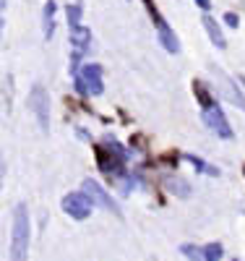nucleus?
Segmentation results:
<instances>
[{"mask_svg":"<svg viewBox=\"0 0 245 261\" xmlns=\"http://www.w3.org/2000/svg\"><path fill=\"white\" fill-rule=\"evenodd\" d=\"M32 107L37 113L39 128L47 130L50 128V102H47V92H44V86H39V84L32 89Z\"/></svg>","mask_w":245,"mask_h":261,"instance_id":"obj_5","label":"nucleus"},{"mask_svg":"<svg viewBox=\"0 0 245 261\" xmlns=\"http://www.w3.org/2000/svg\"><path fill=\"white\" fill-rule=\"evenodd\" d=\"M193 89H196V97L201 99V105H204V110H206V107H211V105H216V102L211 99V94H209V92L204 89V84H201V81H196V84H193Z\"/></svg>","mask_w":245,"mask_h":261,"instance_id":"obj_13","label":"nucleus"},{"mask_svg":"<svg viewBox=\"0 0 245 261\" xmlns=\"http://www.w3.org/2000/svg\"><path fill=\"white\" fill-rule=\"evenodd\" d=\"M71 42H73V60H78V53L89 47V29L84 27H71Z\"/></svg>","mask_w":245,"mask_h":261,"instance_id":"obj_9","label":"nucleus"},{"mask_svg":"<svg viewBox=\"0 0 245 261\" xmlns=\"http://www.w3.org/2000/svg\"><path fill=\"white\" fill-rule=\"evenodd\" d=\"M76 89L81 94H102V68L99 65H94V63L84 65L76 79Z\"/></svg>","mask_w":245,"mask_h":261,"instance_id":"obj_3","label":"nucleus"},{"mask_svg":"<svg viewBox=\"0 0 245 261\" xmlns=\"http://www.w3.org/2000/svg\"><path fill=\"white\" fill-rule=\"evenodd\" d=\"M222 89H225V94H227V97H230V99H232V102L240 107V110H245V99H242V97L235 92V86H232L227 79H222Z\"/></svg>","mask_w":245,"mask_h":261,"instance_id":"obj_12","label":"nucleus"},{"mask_svg":"<svg viewBox=\"0 0 245 261\" xmlns=\"http://www.w3.org/2000/svg\"><path fill=\"white\" fill-rule=\"evenodd\" d=\"M180 251H183V256H190V258H209V261H216V258L225 256V248H222L219 243H209V246H201V248L183 246Z\"/></svg>","mask_w":245,"mask_h":261,"instance_id":"obj_7","label":"nucleus"},{"mask_svg":"<svg viewBox=\"0 0 245 261\" xmlns=\"http://www.w3.org/2000/svg\"><path fill=\"white\" fill-rule=\"evenodd\" d=\"M204 123H206V128L214 130L216 136H222V139H232V128H230L225 113L219 110V105L206 107V110H204Z\"/></svg>","mask_w":245,"mask_h":261,"instance_id":"obj_4","label":"nucleus"},{"mask_svg":"<svg viewBox=\"0 0 245 261\" xmlns=\"http://www.w3.org/2000/svg\"><path fill=\"white\" fill-rule=\"evenodd\" d=\"M84 191H86L89 196H92V199H94L97 204H104L107 209H113L115 214L120 212V209H118V204H115L113 199H110V196H107V191H104V188H102V186H99L97 180H92V178H86V180H84Z\"/></svg>","mask_w":245,"mask_h":261,"instance_id":"obj_8","label":"nucleus"},{"mask_svg":"<svg viewBox=\"0 0 245 261\" xmlns=\"http://www.w3.org/2000/svg\"><path fill=\"white\" fill-rule=\"evenodd\" d=\"M52 13H55V3L44 6V37L52 34Z\"/></svg>","mask_w":245,"mask_h":261,"instance_id":"obj_14","label":"nucleus"},{"mask_svg":"<svg viewBox=\"0 0 245 261\" xmlns=\"http://www.w3.org/2000/svg\"><path fill=\"white\" fill-rule=\"evenodd\" d=\"M225 21H227V24H230L232 29H235V27L240 24V21H237V16H235V13H227V16H225Z\"/></svg>","mask_w":245,"mask_h":261,"instance_id":"obj_17","label":"nucleus"},{"mask_svg":"<svg viewBox=\"0 0 245 261\" xmlns=\"http://www.w3.org/2000/svg\"><path fill=\"white\" fill-rule=\"evenodd\" d=\"M196 3L201 6V8H206V11H209V6H211V0H196Z\"/></svg>","mask_w":245,"mask_h":261,"instance_id":"obj_18","label":"nucleus"},{"mask_svg":"<svg viewBox=\"0 0 245 261\" xmlns=\"http://www.w3.org/2000/svg\"><path fill=\"white\" fill-rule=\"evenodd\" d=\"M65 13H68L71 27H76L78 21H81V8H78V6H68V8H65Z\"/></svg>","mask_w":245,"mask_h":261,"instance_id":"obj_15","label":"nucleus"},{"mask_svg":"<svg viewBox=\"0 0 245 261\" xmlns=\"http://www.w3.org/2000/svg\"><path fill=\"white\" fill-rule=\"evenodd\" d=\"M63 212L73 217V220H86L92 214V196L86 191H76V193H68L63 199Z\"/></svg>","mask_w":245,"mask_h":261,"instance_id":"obj_2","label":"nucleus"},{"mask_svg":"<svg viewBox=\"0 0 245 261\" xmlns=\"http://www.w3.org/2000/svg\"><path fill=\"white\" fill-rule=\"evenodd\" d=\"M167 183H172V186H175V188H172L175 193H180V196H188V183H183V180H177V178H170Z\"/></svg>","mask_w":245,"mask_h":261,"instance_id":"obj_16","label":"nucleus"},{"mask_svg":"<svg viewBox=\"0 0 245 261\" xmlns=\"http://www.w3.org/2000/svg\"><path fill=\"white\" fill-rule=\"evenodd\" d=\"M26 246H29V214L24 204H18L13 212V243H11L13 258H24Z\"/></svg>","mask_w":245,"mask_h":261,"instance_id":"obj_1","label":"nucleus"},{"mask_svg":"<svg viewBox=\"0 0 245 261\" xmlns=\"http://www.w3.org/2000/svg\"><path fill=\"white\" fill-rule=\"evenodd\" d=\"M97 157H99L102 170L113 172V170L123 167V157H125V151H123L115 141H110V146H99V149H97Z\"/></svg>","mask_w":245,"mask_h":261,"instance_id":"obj_6","label":"nucleus"},{"mask_svg":"<svg viewBox=\"0 0 245 261\" xmlns=\"http://www.w3.org/2000/svg\"><path fill=\"white\" fill-rule=\"evenodd\" d=\"M159 39H162V45H165L170 53H177V50H180V42H177V37H175V32H172L170 27L159 29Z\"/></svg>","mask_w":245,"mask_h":261,"instance_id":"obj_11","label":"nucleus"},{"mask_svg":"<svg viewBox=\"0 0 245 261\" xmlns=\"http://www.w3.org/2000/svg\"><path fill=\"white\" fill-rule=\"evenodd\" d=\"M204 29H206V34L211 37V42L216 47H225L227 42H225V34H222V29H219V24L211 18V16H204Z\"/></svg>","mask_w":245,"mask_h":261,"instance_id":"obj_10","label":"nucleus"}]
</instances>
